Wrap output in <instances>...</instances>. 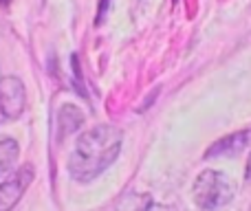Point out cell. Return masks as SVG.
Returning <instances> with one entry per match:
<instances>
[{
    "label": "cell",
    "mask_w": 251,
    "mask_h": 211,
    "mask_svg": "<svg viewBox=\"0 0 251 211\" xmlns=\"http://www.w3.org/2000/svg\"><path fill=\"white\" fill-rule=\"evenodd\" d=\"M249 139H251V132L249 130H240V132H234V134H227V137L218 139L212 147H207L205 152V159H229V156H238L245 147L249 145Z\"/></svg>",
    "instance_id": "5b68a950"
},
{
    "label": "cell",
    "mask_w": 251,
    "mask_h": 211,
    "mask_svg": "<svg viewBox=\"0 0 251 211\" xmlns=\"http://www.w3.org/2000/svg\"><path fill=\"white\" fill-rule=\"evenodd\" d=\"M122 130L115 125H97L84 132L69 156V174L79 183H88L110 167L122 150Z\"/></svg>",
    "instance_id": "6da1fadb"
},
{
    "label": "cell",
    "mask_w": 251,
    "mask_h": 211,
    "mask_svg": "<svg viewBox=\"0 0 251 211\" xmlns=\"http://www.w3.org/2000/svg\"><path fill=\"white\" fill-rule=\"evenodd\" d=\"M236 196V183L218 169H205L192 185V198L203 211H216L229 205Z\"/></svg>",
    "instance_id": "7a4b0ae2"
},
{
    "label": "cell",
    "mask_w": 251,
    "mask_h": 211,
    "mask_svg": "<svg viewBox=\"0 0 251 211\" xmlns=\"http://www.w3.org/2000/svg\"><path fill=\"white\" fill-rule=\"evenodd\" d=\"M126 203L128 205H122L124 211H170V209L161 207V205L152 203V200L146 198V196H130Z\"/></svg>",
    "instance_id": "ba28073f"
},
{
    "label": "cell",
    "mask_w": 251,
    "mask_h": 211,
    "mask_svg": "<svg viewBox=\"0 0 251 211\" xmlns=\"http://www.w3.org/2000/svg\"><path fill=\"white\" fill-rule=\"evenodd\" d=\"M245 181L251 183V154H249V159H247V167H245Z\"/></svg>",
    "instance_id": "30bf717a"
},
{
    "label": "cell",
    "mask_w": 251,
    "mask_h": 211,
    "mask_svg": "<svg viewBox=\"0 0 251 211\" xmlns=\"http://www.w3.org/2000/svg\"><path fill=\"white\" fill-rule=\"evenodd\" d=\"M18 154H20V147H18L16 139H9V137L0 139V176L11 172Z\"/></svg>",
    "instance_id": "52a82bcc"
},
{
    "label": "cell",
    "mask_w": 251,
    "mask_h": 211,
    "mask_svg": "<svg viewBox=\"0 0 251 211\" xmlns=\"http://www.w3.org/2000/svg\"><path fill=\"white\" fill-rule=\"evenodd\" d=\"M11 0H0V7H4V4H9Z\"/></svg>",
    "instance_id": "8fae6325"
},
{
    "label": "cell",
    "mask_w": 251,
    "mask_h": 211,
    "mask_svg": "<svg viewBox=\"0 0 251 211\" xmlns=\"http://www.w3.org/2000/svg\"><path fill=\"white\" fill-rule=\"evenodd\" d=\"M33 174L35 172L31 165H22L11 178L0 183V211H11L20 203L22 194H25L26 187L33 181Z\"/></svg>",
    "instance_id": "277c9868"
},
{
    "label": "cell",
    "mask_w": 251,
    "mask_h": 211,
    "mask_svg": "<svg viewBox=\"0 0 251 211\" xmlns=\"http://www.w3.org/2000/svg\"><path fill=\"white\" fill-rule=\"evenodd\" d=\"M84 123V115L77 106H64L57 115V137H69L71 132L79 128Z\"/></svg>",
    "instance_id": "8992f818"
},
{
    "label": "cell",
    "mask_w": 251,
    "mask_h": 211,
    "mask_svg": "<svg viewBox=\"0 0 251 211\" xmlns=\"http://www.w3.org/2000/svg\"><path fill=\"white\" fill-rule=\"evenodd\" d=\"M106 7H108V0H101L100 11H97V22H101V18H104V13H106Z\"/></svg>",
    "instance_id": "9c48e42d"
},
{
    "label": "cell",
    "mask_w": 251,
    "mask_h": 211,
    "mask_svg": "<svg viewBox=\"0 0 251 211\" xmlns=\"http://www.w3.org/2000/svg\"><path fill=\"white\" fill-rule=\"evenodd\" d=\"M26 95L25 86L18 77H2L0 79V123L18 119L25 112Z\"/></svg>",
    "instance_id": "3957f363"
}]
</instances>
